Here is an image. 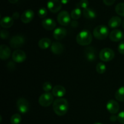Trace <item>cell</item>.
Masks as SVG:
<instances>
[{
    "instance_id": "1",
    "label": "cell",
    "mask_w": 124,
    "mask_h": 124,
    "mask_svg": "<svg viewBox=\"0 0 124 124\" xmlns=\"http://www.w3.org/2000/svg\"><path fill=\"white\" fill-rule=\"evenodd\" d=\"M53 110L56 115L64 116L69 110V102L65 98H58L53 102Z\"/></svg>"
},
{
    "instance_id": "2",
    "label": "cell",
    "mask_w": 124,
    "mask_h": 124,
    "mask_svg": "<svg viewBox=\"0 0 124 124\" xmlns=\"http://www.w3.org/2000/svg\"><path fill=\"white\" fill-rule=\"evenodd\" d=\"M93 40L92 35L88 30H83L80 31L76 38V42L82 46H87L91 44Z\"/></svg>"
},
{
    "instance_id": "3",
    "label": "cell",
    "mask_w": 124,
    "mask_h": 124,
    "mask_svg": "<svg viewBox=\"0 0 124 124\" xmlns=\"http://www.w3.org/2000/svg\"><path fill=\"white\" fill-rule=\"evenodd\" d=\"M109 33L108 29L104 25H100L96 27L93 30V36L99 40H103L107 38Z\"/></svg>"
},
{
    "instance_id": "4",
    "label": "cell",
    "mask_w": 124,
    "mask_h": 124,
    "mask_svg": "<svg viewBox=\"0 0 124 124\" xmlns=\"http://www.w3.org/2000/svg\"><path fill=\"white\" fill-rule=\"evenodd\" d=\"M115 52L110 48H104L99 53V59L103 62H109L115 58Z\"/></svg>"
},
{
    "instance_id": "5",
    "label": "cell",
    "mask_w": 124,
    "mask_h": 124,
    "mask_svg": "<svg viewBox=\"0 0 124 124\" xmlns=\"http://www.w3.org/2000/svg\"><path fill=\"white\" fill-rule=\"evenodd\" d=\"M53 96L52 93H45L41 94L38 99V102L40 105L44 107H47L52 105L53 102Z\"/></svg>"
},
{
    "instance_id": "6",
    "label": "cell",
    "mask_w": 124,
    "mask_h": 124,
    "mask_svg": "<svg viewBox=\"0 0 124 124\" xmlns=\"http://www.w3.org/2000/svg\"><path fill=\"white\" fill-rule=\"evenodd\" d=\"M71 16L67 11L63 10L59 13L57 16L58 23L62 26H67L71 22Z\"/></svg>"
},
{
    "instance_id": "7",
    "label": "cell",
    "mask_w": 124,
    "mask_h": 124,
    "mask_svg": "<svg viewBox=\"0 0 124 124\" xmlns=\"http://www.w3.org/2000/svg\"><path fill=\"white\" fill-rule=\"evenodd\" d=\"M25 43V38L21 35H16L12 36L10 40V45L13 48H18L23 46Z\"/></svg>"
},
{
    "instance_id": "8",
    "label": "cell",
    "mask_w": 124,
    "mask_h": 124,
    "mask_svg": "<svg viewBox=\"0 0 124 124\" xmlns=\"http://www.w3.org/2000/svg\"><path fill=\"white\" fill-rule=\"evenodd\" d=\"M16 106L18 111L23 114L27 113L30 108L29 102L24 98H20L18 99L16 102Z\"/></svg>"
},
{
    "instance_id": "9",
    "label": "cell",
    "mask_w": 124,
    "mask_h": 124,
    "mask_svg": "<svg viewBox=\"0 0 124 124\" xmlns=\"http://www.w3.org/2000/svg\"><path fill=\"white\" fill-rule=\"evenodd\" d=\"M47 6L48 10L52 13H57L62 8V3L59 0H49Z\"/></svg>"
},
{
    "instance_id": "10",
    "label": "cell",
    "mask_w": 124,
    "mask_h": 124,
    "mask_svg": "<svg viewBox=\"0 0 124 124\" xmlns=\"http://www.w3.org/2000/svg\"><path fill=\"white\" fill-rule=\"evenodd\" d=\"M26 54L21 50H16L12 54V59L16 63H22L26 59Z\"/></svg>"
},
{
    "instance_id": "11",
    "label": "cell",
    "mask_w": 124,
    "mask_h": 124,
    "mask_svg": "<svg viewBox=\"0 0 124 124\" xmlns=\"http://www.w3.org/2000/svg\"><path fill=\"white\" fill-rule=\"evenodd\" d=\"M124 38L123 32L119 29H114L109 34V38L113 42L121 41Z\"/></svg>"
},
{
    "instance_id": "12",
    "label": "cell",
    "mask_w": 124,
    "mask_h": 124,
    "mask_svg": "<svg viewBox=\"0 0 124 124\" xmlns=\"http://www.w3.org/2000/svg\"><path fill=\"white\" fill-rule=\"evenodd\" d=\"M106 108L110 113L115 115L117 113L119 110V105L117 101L111 99L107 103Z\"/></svg>"
},
{
    "instance_id": "13",
    "label": "cell",
    "mask_w": 124,
    "mask_h": 124,
    "mask_svg": "<svg viewBox=\"0 0 124 124\" xmlns=\"http://www.w3.org/2000/svg\"><path fill=\"white\" fill-rule=\"evenodd\" d=\"M35 16V13L32 10L28 9L24 11L21 16V20L24 24L30 23Z\"/></svg>"
},
{
    "instance_id": "14",
    "label": "cell",
    "mask_w": 124,
    "mask_h": 124,
    "mask_svg": "<svg viewBox=\"0 0 124 124\" xmlns=\"http://www.w3.org/2000/svg\"><path fill=\"white\" fill-rule=\"evenodd\" d=\"M42 26L46 30H53L55 29L56 23L52 18H46L42 21Z\"/></svg>"
},
{
    "instance_id": "15",
    "label": "cell",
    "mask_w": 124,
    "mask_h": 124,
    "mask_svg": "<svg viewBox=\"0 0 124 124\" xmlns=\"http://www.w3.org/2000/svg\"><path fill=\"white\" fill-rule=\"evenodd\" d=\"M85 56L90 62L94 61L96 58V52L94 47H88L84 50Z\"/></svg>"
},
{
    "instance_id": "16",
    "label": "cell",
    "mask_w": 124,
    "mask_h": 124,
    "mask_svg": "<svg viewBox=\"0 0 124 124\" xmlns=\"http://www.w3.org/2000/svg\"><path fill=\"white\" fill-rule=\"evenodd\" d=\"M67 33V30L65 28L58 27L54 29L53 31V36L55 39L61 40L66 36Z\"/></svg>"
},
{
    "instance_id": "17",
    "label": "cell",
    "mask_w": 124,
    "mask_h": 124,
    "mask_svg": "<svg viewBox=\"0 0 124 124\" xmlns=\"http://www.w3.org/2000/svg\"><path fill=\"white\" fill-rule=\"evenodd\" d=\"M51 52L54 54H61L63 53L64 50V46L61 42H54L52 44L50 47Z\"/></svg>"
},
{
    "instance_id": "18",
    "label": "cell",
    "mask_w": 124,
    "mask_h": 124,
    "mask_svg": "<svg viewBox=\"0 0 124 124\" xmlns=\"http://www.w3.org/2000/svg\"><path fill=\"white\" fill-rule=\"evenodd\" d=\"M66 93V90L64 87L62 85H56L52 89V94L54 97L61 98L64 96Z\"/></svg>"
},
{
    "instance_id": "19",
    "label": "cell",
    "mask_w": 124,
    "mask_h": 124,
    "mask_svg": "<svg viewBox=\"0 0 124 124\" xmlns=\"http://www.w3.org/2000/svg\"><path fill=\"white\" fill-rule=\"evenodd\" d=\"M11 51L6 45H1L0 47V58L2 60H6L10 56Z\"/></svg>"
},
{
    "instance_id": "20",
    "label": "cell",
    "mask_w": 124,
    "mask_h": 124,
    "mask_svg": "<svg viewBox=\"0 0 124 124\" xmlns=\"http://www.w3.org/2000/svg\"><path fill=\"white\" fill-rule=\"evenodd\" d=\"M13 23H14V19H13V18L6 16L1 18L0 25L4 29H8L13 25Z\"/></svg>"
},
{
    "instance_id": "21",
    "label": "cell",
    "mask_w": 124,
    "mask_h": 124,
    "mask_svg": "<svg viewBox=\"0 0 124 124\" xmlns=\"http://www.w3.org/2000/svg\"><path fill=\"white\" fill-rule=\"evenodd\" d=\"M122 23V19L119 16H113L109 20L108 25L111 29H116L119 27Z\"/></svg>"
},
{
    "instance_id": "22",
    "label": "cell",
    "mask_w": 124,
    "mask_h": 124,
    "mask_svg": "<svg viewBox=\"0 0 124 124\" xmlns=\"http://www.w3.org/2000/svg\"><path fill=\"white\" fill-rule=\"evenodd\" d=\"M52 41L49 38H41L38 42V46L41 49L46 50L52 46Z\"/></svg>"
},
{
    "instance_id": "23",
    "label": "cell",
    "mask_w": 124,
    "mask_h": 124,
    "mask_svg": "<svg viewBox=\"0 0 124 124\" xmlns=\"http://www.w3.org/2000/svg\"><path fill=\"white\" fill-rule=\"evenodd\" d=\"M82 15L87 19H93L96 16V13L93 9L90 8H87L82 11Z\"/></svg>"
},
{
    "instance_id": "24",
    "label": "cell",
    "mask_w": 124,
    "mask_h": 124,
    "mask_svg": "<svg viewBox=\"0 0 124 124\" xmlns=\"http://www.w3.org/2000/svg\"><path fill=\"white\" fill-rule=\"evenodd\" d=\"M116 100L120 102H124V86L120 87L115 94Z\"/></svg>"
},
{
    "instance_id": "25",
    "label": "cell",
    "mask_w": 124,
    "mask_h": 124,
    "mask_svg": "<svg viewBox=\"0 0 124 124\" xmlns=\"http://www.w3.org/2000/svg\"><path fill=\"white\" fill-rule=\"evenodd\" d=\"M81 15H82V11H81V8L76 7L71 11L70 16L73 20H77V19H79L80 17L81 16Z\"/></svg>"
},
{
    "instance_id": "26",
    "label": "cell",
    "mask_w": 124,
    "mask_h": 124,
    "mask_svg": "<svg viewBox=\"0 0 124 124\" xmlns=\"http://www.w3.org/2000/svg\"><path fill=\"white\" fill-rule=\"evenodd\" d=\"M115 12L118 15L124 17V2H121L115 7Z\"/></svg>"
},
{
    "instance_id": "27",
    "label": "cell",
    "mask_w": 124,
    "mask_h": 124,
    "mask_svg": "<svg viewBox=\"0 0 124 124\" xmlns=\"http://www.w3.org/2000/svg\"><path fill=\"white\" fill-rule=\"evenodd\" d=\"M106 65L103 62H99L96 67V70L99 74H104L106 71Z\"/></svg>"
},
{
    "instance_id": "28",
    "label": "cell",
    "mask_w": 124,
    "mask_h": 124,
    "mask_svg": "<svg viewBox=\"0 0 124 124\" xmlns=\"http://www.w3.org/2000/svg\"><path fill=\"white\" fill-rule=\"evenodd\" d=\"M21 116L19 114L16 113L12 116L10 118V122L12 124H19L21 122Z\"/></svg>"
},
{
    "instance_id": "29",
    "label": "cell",
    "mask_w": 124,
    "mask_h": 124,
    "mask_svg": "<svg viewBox=\"0 0 124 124\" xmlns=\"http://www.w3.org/2000/svg\"><path fill=\"white\" fill-rule=\"evenodd\" d=\"M52 89H53V87H52V84L50 82H45L42 85V90L46 93H48L51 90H52Z\"/></svg>"
},
{
    "instance_id": "30",
    "label": "cell",
    "mask_w": 124,
    "mask_h": 124,
    "mask_svg": "<svg viewBox=\"0 0 124 124\" xmlns=\"http://www.w3.org/2000/svg\"><path fill=\"white\" fill-rule=\"evenodd\" d=\"M88 0H81L78 4H77V7L79 8H88Z\"/></svg>"
},
{
    "instance_id": "31",
    "label": "cell",
    "mask_w": 124,
    "mask_h": 124,
    "mask_svg": "<svg viewBox=\"0 0 124 124\" xmlns=\"http://www.w3.org/2000/svg\"><path fill=\"white\" fill-rule=\"evenodd\" d=\"M38 15L40 18H44L47 15V10L45 7H41L38 12Z\"/></svg>"
},
{
    "instance_id": "32",
    "label": "cell",
    "mask_w": 124,
    "mask_h": 124,
    "mask_svg": "<svg viewBox=\"0 0 124 124\" xmlns=\"http://www.w3.org/2000/svg\"><path fill=\"white\" fill-rule=\"evenodd\" d=\"M9 36V32L5 29L1 30V37L2 39H6Z\"/></svg>"
},
{
    "instance_id": "33",
    "label": "cell",
    "mask_w": 124,
    "mask_h": 124,
    "mask_svg": "<svg viewBox=\"0 0 124 124\" xmlns=\"http://www.w3.org/2000/svg\"><path fill=\"white\" fill-rule=\"evenodd\" d=\"M117 121L121 124H124V111H121L117 115Z\"/></svg>"
},
{
    "instance_id": "34",
    "label": "cell",
    "mask_w": 124,
    "mask_h": 124,
    "mask_svg": "<svg viewBox=\"0 0 124 124\" xmlns=\"http://www.w3.org/2000/svg\"><path fill=\"white\" fill-rule=\"evenodd\" d=\"M118 51L121 54H124V41H121L119 44Z\"/></svg>"
},
{
    "instance_id": "35",
    "label": "cell",
    "mask_w": 124,
    "mask_h": 124,
    "mask_svg": "<svg viewBox=\"0 0 124 124\" xmlns=\"http://www.w3.org/2000/svg\"><path fill=\"white\" fill-rule=\"evenodd\" d=\"M115 1H116V0H103V2H104V3L105 4L106 6H110L113 4L115 3Z\"/></svg>"
},
{
    "instance_id": "36",
    "label": "cell",
    "mask_w": 124,
    "mask_h": 124,
    "mask_svg": "<svg viewBox=\"0 0 124 124\" xmlns=\"http://www.w3.org/2000/svg\"><path fill=\"white\" fill-rule=\"evenodd\" d=\"M12 18H13V19H18V18H19V14L18 12H14V13H13V15H12Z\"/></svg>"
},
{
    "instance_id": "37",
    "label": "cell",
    "mask_w": 124,
    "mask_h": 124,
    "mask_svg": "<svg viewBox=\"0 0 124 124\" xmlns=\"http://www.w3.org/2000/svg\"><path fill=\"white\" fill-rule=\"evenodd\" d=\"M110 120L111 122H116V121H117V116H115V115H112L110 117Z\"/></svg>"
},
{
    "instance_id": "38",
    "label": "cell",
    "mask_w": 124,
    "mask_h": 124,
    "mask_svg": "<svg viewBox=\"0 0 124 124\" xmlns=\"http://www.w3.org/2000/svg\"><path fill=\"white\" fill-rule=\"evenodd\" d=\"M71 25L73 27H76L78 25V23L76 20H74L71 23Z\"/></svg>"
},
{
    "instance_id": "39",
    "label": "cell",
    "mask_w": 124,
    "mask_h": 124,
    "mask_svg": "<svg viewBox=\"0 0 124 124\" xmlns=\"http://www.w3.org/2000/svg\"><path fill=\"white\" fill-rule=\"evenodd\" d=\"M60 1L61 2L62 4H67V3H69L70 0H60Z\"/></svg>"
},
{
    "instance_id": "40",
    "label": "cell",
    "mask_w": 124,
    "mask_h": 124,
    "mask_svg": "<svg viewBox=\"0 0 124 124\" xmlns=\"http://www.w3.org/2000/svg\"><path fill=\"white\" fill-rule=\"evenodd\" d=\"M8 2H10V3H12V4H15L18 1V0H8Z\"/></svg>"
},
{
    "instance_id": "41",
    "label": "cell",
    "mask_w": 124,
    "mask_h": 124,
    "mask_svg": "<svg viewBox=\"0 0 124 124\" xmlns=\"http://www.w3.org/2000/svg\"><path fill=\"white\" fill-rule=\"evenodd\" d=\"M122 27H123L124 29V21H122Z\"/></svg>"
},
{
    "instance_id": "42",
    "label": "cell",
    "mask_w": 124,
    "mask_h": 124,
    "mask_svg": "<svg viewBox=\"0 0 124 124\" xmlns=\"http://www.w3.org/2000/svg\"><path fill=\"white\" fill-rule=\"evenodd\" d=\"M93 124H103L100 123V122H96V123H94Z\"/></svg>"
},
{
    "instance_id": "43",
    "label": "cell",
    "mask_w": 124,
    "mask_h": 124,
    "mask_svg": "<svg viewBox=\"0 0 124 124\" xmlns=\"http://www.w3.org/2000/svg\"></svg>"
}]
</instances>
